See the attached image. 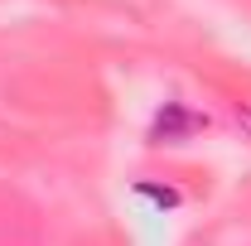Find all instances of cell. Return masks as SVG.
I'll return each mask as SVG.
<instances>
[{
	"label": "cell",
	"instance_id": "1",
	"mask_svg": "<svg viewBox=\"0 0 251 246\" xmlns=\"http://www.w3.org/2000/svg\"><path fill=\"white\" fill-rule=\"evenodd\" d=\"M188 125H193V116H184V111H179V106H169V116H159V135H179V130H188Z\"/></svg>",
	"mask_w": 251,
	"mask_h": 246
},
{
	"label": "cell",
	"instance_id": "2",
	"mask_svg": "<svg viewBox=\"0 0 251 246\" xmlns=\"http://www.w3.org/2000/svg\"><path fill=\"white\" fill-rule=\"evenodd\" d=\"M140 193H145V198H155V203H164V208H174V203H179V193H174V188H150V184H140Z\"/></svg>",
	"mask_w": 251,
	"mask_h": 246
}]
</instances>
